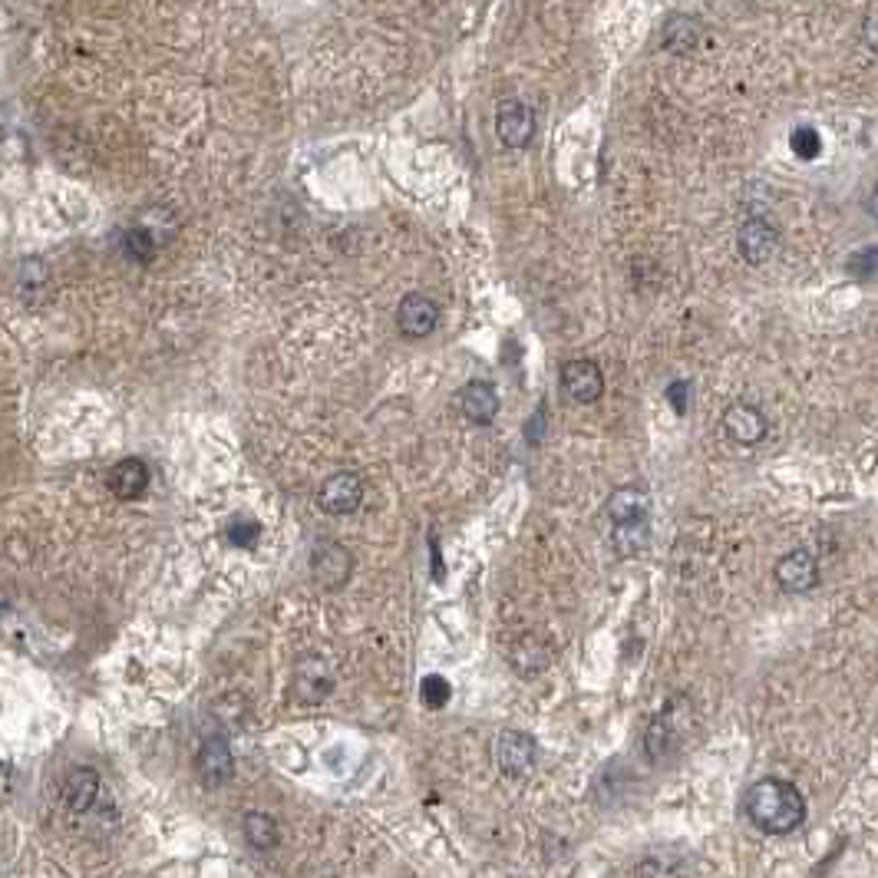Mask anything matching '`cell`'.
<instances>
[{
    "mask_svg": "<svg viewBox=\"0 0 878 878\" xmlns=\"http://www.w3.org/2000/svg\"><path fill=\"white\" fill-rule=\"evenodd\" d=\"M747 816L763 836H789L806 823V800L792 782L766 776L747 792Z\"/></svg>",
    "mask_w": 878,
    "mask_h": 878,
    "instance_id": "1",
    "label": "cell"
},
{
    "mask_svg": "<svg viewBox=\"0 0 878 878\" xmlns=\"http://www.w3.org/2000/svg\"><path fill=\"white\" fill-rule=\"evenodd\" d=\"M310 575L325 591H341L354 575V555L341 542L321 538L310 548Z\"/></svg>",
    "mask_w": 878,
    "mask_h": 878,
    "instance_id": "2",
    "label": "cell"
},
{
    "mask_svg": "<svg viewBox=\"0 0 878 878\" xmlns=\"http://www.w3.org/2000/svg\"><path fill=\"white\" fill-rule=\"evenodd\" d=\"M364 502V483L357 472H334L317 489V506L328 516H351Z\"/></svg>",
    "mask_w": 878,
    "mask_h": 878,
    "instance_id": "3",
    "label": "cell"
},
{
    "mask_svg": "<svg viewBox=\"0 0 878 878\" xmlns=\"http://www.w3.org/2000/svg\"><path fill=\"white\" fill-rule=\"evenodd\" d=\"M334 690V674H331V664L317 654H307L297 661V671H294V697L307 707H317L325 703Z\"/></svg>",
    "mask_w": 878,
    "mask_h": 878,
    "instance_id": "4",
    "label": "cell"
},
{
    "mask_svg": "<svg viewBox=\"0 0 878 878\" xmlns=\"http://www.w3.org/2000/svg\"><path fill=\"white\" fill-rule=\"evenodd\" d=\"M496 760H499V769H502L509 779H525V776L535 769L538 743H535V737H529L525 730H506V734L499 737Z\"/></svg>",
    "mask_w": 878,
    "mask_h": 878,
    "instance_id": "5",
    "label": "cell"
},
{
    "mask_svg": "<svg viewBox=\"0 0 878 878\" xmlns=\"http://www.w3.org/2000/svg\"><path fill=\"white\" fill-rule=\"evenodd\" d=\"M776 582L782 591L803 595L819 585V565L806 548H792L776 562Z\"/></svg>",
    "mask_w": 878,
    "mask_h": 878,
    "instance_id": "6",
    "label": "cell"
},
{
    "mask_svg": "<svg viewBox=\"0 0 878 878\" xmlns=\"http://www.w3.org/2000/svg\"><path fill=\"white\" fill-rule=\"evenodd\" d=\"M195 769H199L202 786H208V789L225 786L231 779V773H234V756L228 750V740L225 737H205L202 747H199V756H195Z\"/></svg>",
    "mask_w": 878,
    "mask_h": 878,
    "instance_id": "7",
    "label": "cell"
},
{
    "mask_svg": "<svg viewBox=\"0 0 878 878\" xmlns=\"http://www.w3.org/2000/svg\"><path fill=\"white\" fill-rule=\"evenodd\" d=\"M440 325V310L436 304L427 297V294H407L400 301V307H396V328H400L407 338L420 341V338H430Z\"/></svg>",
    "mask_w": 878,
    "mask_h": 878,
    "instance_id": "8",
    "label": "cell"
},
{
    "mask_svg": "<svg viewBox=\"0 0 878 878\" xmlns=\"http://www.w3.org/2000/svg\"><path fill=\"white\" fill-rule=\"evenodd\" d=\"M562 386L575 404H598L605 393V373L595 360H569L562 364Z\"/></svg>",
    "mask_w": 878,
    "mask_h": 878,
    "instance_id": "9",
    "label": "cell"
},
{
    "mask_svg": "<svg viewBox=\"0 0 878 878\" xmlns=\"http://www.w3.org/2000/svg\"><path fill=\"white\" fill-rule=\"evenodd\" d=\"M14 291L30 307L47 304L50 294H53V271H50V265L43 258H24L14 268Z\"/></svg>",
    "mask_w": 878,
    "mask_h": 878,
    "instance_id": "10",
    "label": "cell"
},
{
    "mask_svg": "<svg viewBox=\"0 0 878 878\" xmlns=\"http://www.w3.org/2000/svg\"><path fill=\"white\" fill-rule=\"evenodd\" d=\"M456 404H459V413H462L469 423L486 427V423H493L496 413H499V393H496V386L486 383V380H472V383H466V386L459 390Z\"/></svg>",
    "mask_w": 878,
    "mask_h": 878,
    "instance_id": "11",
    "label": "cell"
},
{
    "mask_svg": "<svg viewBox=\"0 0 878 878\" xmlns=\"http://www.w3.org/2000/svg\"><path fill=\"white\" fill-rule=\"evenodd\" d=\"M648 509H651V499L641 486H624L611 493L605 512L614 529H634V525H648Z\"/></svg>",
    "mask_w": 878,
    "mask_h": 878,
    "instance_id": "12",
    "label": "cell"
},
{
    "mask_svg": "<svg viewBox=\"0 0 878 878\" xmlns=\"http://www.w3.org/2000/svg\"><path fill=\"white\" fill-rule=\"evenodd\" d=\"M100 796V773L93 766H76L63 779V803L73 816H84L93 810Z\"/></svg>",
    "mask_w": 878,
    "mask_h": 878,
    "instance_id": "13",
    "label": "cell"
},
{
    "mask_svg": "<svg viewBox=\"0 0 878 878\" xmlns=\"http://www.w3.org/2000/svg\"><path fill=\"white\" fill-rule=\"evenodd\" d=\"M496 132H499V139L506 145L525 149L532 142V136H535V116H532V110L525 103H519V100L502 103L499 113H496Z\"/></svg>",
    "mask_w": 878,
    "mask_h": 878,
    "instance_id": "14",
    "label": "cell"
},
{
    "mask_svg": "<svg viewBox=\"0 0 878 878\" xmlns=\"http://www.w3.org/2000/svg\"><path fill=\"white\" fill-rule=\"evenodd\" d=\"M724 433H727L734 443H740V446H756V443L766 440L769 427H766V417H763L756 407H750V404H734V407L724 413Z\"/></svg>",
    "mask_w": 878,
    "mask_h": 878,
    "instance_id": "15",
    "label": "cell"
},
{
    "mask_svg": "<svg viewBox=\"0 0 878 878\" xmlns=\"http://www.w3.org/2000/svg\"><path fill=\"white\" fill-rule=\"evenodd\" d=\"M106 486H110V493L116 499L132 502V499H139L149 489V466L142 459H136V456H129V459H123V462H116L110 469Z\"/></svg>",
    "mask_w": 878,
    "mask_h": 878,
    "instance_id": "16",
    "label": "cell"
},
{
    "mask_svg": "<svg viewBox=\"0 0 878 878\" xmlns=\"http://www.w3.org/2000/svg\"><path fill=\"white\" fill-rule=\"evenodd\" d=\"M737 245H740V255H743L750 265H763V262H769L773 252H776V228H773L766 218H750V221L740 225Z\"/></svg>",
    "mask_w": 878,
    "mask_h": 878,
    "instance_id": "17",
    "label": "cell"
},
{
    "mask_svg": "<svg viewBox=\"0 0 878 878\" xmlns=\"http://www.w3.org/2000/svg\"><path fill=\"white\" fill-rule=\"evenodd\" d=\"M509 664L519 671V677H538L548 667V651H545V645L538 641V637L525 634L509 648Z\"/></svg>",
    "mask_w": 878,
    "mask_h": 878,
    "instance_id": "18",
    "label": "cell"
},
{
    "mask_svg": "<svg viewBox=\"0 0 878 878\" xmlns=\"http://www.w3.org/2000/svg\"><path fill=\"white\" fill-rule=\"evenodd\" d=\"M645 743H648V753L654 760L667 756L671 747L677 743V724H674V710L667 707L664 713H658L654 721L648 724V734H645Z\"/></svg>",
    "mask_w": 878,
    "mask_h": 878,
    "instance_id": "19",
    "label": "cell"
},
{
    "mask_svg": "<svg viewBox=\"0 0 878 878\" xmlns=\"http://www.w3.org/2000/svg\"><path fill=\"white\" fill-rule=\"evenodd\" d=\"M242 829H245V839L255 852H271L278 845V823L265 813H249Z\"/></svg>",
    "mask_w": 878,
    "mask_h": 878,
    "instance_id": "20",
    "label": "cell"
},
{
    "mask_svg": "<svg viewBox=\"0 0 878 878\" xmlns=\"http://www.w3.org/2000/svg\"><path fill=\"white\" fill-rule=\"evenodd\" d=\"M123 249H126V255H129L132 262H152V255H155V238H152L149 228L136 225V228H129V231L123 234Z\"/></svg>",
    "mask_w": 878,
    "mask_h": 878,
    "instance_id": "21",
    "label": "cell"
},
{
    "mask_svg": "<svg viewBox=\"0 0 878 878\" xmlns=\"http://www.w3.org/2000/svg\"><path fill=\"white\" fill-rule=\"evenodd\" d=\"M225 535L231 538V545L238 548H255L258 538H262V522L252 519V516H234L225 529Z\"/></svg>",
    "mask_w": 878,
    "mask_h": 878,
    "instance_id": "22",
    "label": "cell"
},
{
    "mask_svg": "<svg viewBox=\"0 0 878 878\" xmlns=\"http://www.w3.org/2000/svg\"><path fill=\"white\" fill-rule=\"evenodd\" d=\"M420 694H423V703H427L430 710H440V707H446V703H449L453 687H449V680H446V677L433 674V677H423Z\"/></svg>",
    "mask_w": 878,
    "mask_h": 878,
    "instance_id": "23",
    "label": "cell"
},
{
    "mask_svg": "<svg viewBox=\"0 0 878 878\" xmlns=\"http://www.w3.org/2000/svg\"><path fill=\"white\" fill-rule=\"evenodd\" d=\"M792 152L800 155V158H816V155L823 152V139H819V132H816V129H810V126L796 129V132H792Z\"/></svg>",
    "mask_w": 878,
    "mask_h": 878,
    "instance_id": "24",
    "label": "cell"
},
{
    "mask_svg": "<svg viewBox=\"0 0 878 878\" xmlns=\"http://www.w3.org/2000/svg\"><path fill=\"white\" fill-rule=\"evenodd\" d=\"M849 271L858 275L862 281H871V278H875V249L868 245L865 252L852 255V258H849Z\"/></svg>",
    "mask_w": 878,
    "mask_h": 878,
    "instance_id": "25",
    "label": "cell"
},
{
    "mask_svg": "<svg viewBox=\"0 0 878 878\" xmlns=\"http://www.w3.org/2000/svg\"><path fill=\"white\" fill-rule=\"evenodd\" d=\"M687 396H690V383L687 380H674L667 386V400L677 413H687Z\"/></svg>",
    "mask_w": 878,
    "mask_h": 878,
    "instance_id": "26",
    "label": "cell"
}]
</instances>
